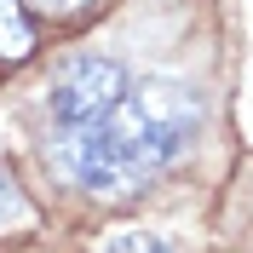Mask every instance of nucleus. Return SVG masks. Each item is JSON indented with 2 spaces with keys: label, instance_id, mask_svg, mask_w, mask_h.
Listing matches in <instances>:
<instances>
[{
  "label": "nucleus",
  "instance_id": "nucleus-6",
  "mask_svg": "<svg viewBox=\"0 0 253 253\" xmlns=\"http://www.w3.org/2000/svg\"><path fill=\"white\" fill-rule=\"evenodd\" d=\"M23 6H35V12H46V17H81V12H92L98 0H23Z\"/></svg>",
  "mask_w": 253,
  "mask_h": 253
},
{
  "label": "nucleus",
  "instance_id": "nucleus-2",
  "mask_svg": "<svg viewBox=\"0 0 253 253\" xmlns=\"http://www.w3.org/2000/svg\"><path fill=\"white\" fill-rule=\"evenodd\" d=\"M126 92V69L115 58H98V52H75V58L58 63V75L46 86V104L63 126H86L98 115H110Z\"/></svg>",
  "mask_w": 253,
  "mask_h": 253
},
{
  "label": "nucleus",
  "instance_id": "nucleus-3",
  "mask_svg": "<svg viewBox=\"0 0 253 253\" xmlns=\"http://www.w3.org/2000/svg\"><path fill=\"white\" fill-rule=\"evenodd\" d=\"M35 58V23L23 0H0V63H29Z\"/></svg>",
  "mask_w": 253,
  "mask_h": 253
},
{
  "label": "nucleus",
  "instance_id": "nucleus-5",
  "mask_svg": "<svg viewBox=\"0 0 253 253\" xmlns=\"http://www.w3.org/2000/svg\"><path fill=\"white\" fill-rule=\"evenodd\" d=\"M98 253H167L150 230H110V236L98 242Z\"/></svg>",
  "mask_w": 253,
  "mask_h": 253
},
{
  "label": "nucleus",
  "instance_id": "nucleus-1",
  "mask_svg": "<svg viewBox=\"0 0 253 253\" xmlns=\"http://www.w3.org/2000/svg\"><path fill=\"white\" fill-rule=\"evenodd\" d=\"M202 115L207 104L196 86L144 81V86H126L110 115L63 126V138H52L46 156L75 190L98 202H126L190 150V138L202 132Z\"/></svg>",
  "mask_w": 253,
  "mask_h": 253
},
{
  "label": "nucleus",
  "instance_id": "nucleus-4",
  "mask_svg": "<svg viewBox=\"0 0 253 253\" xmlns=\"http://www.w3.org/2000/svg\"><path fill=\"white\" fill-rule=\"evenodd\" d=\"M29 219V202H23V184L12 178V167H0V230Z\"/></svg>",
  "mask_w": 253,
  "mask_h": 253
}]
</instances>
